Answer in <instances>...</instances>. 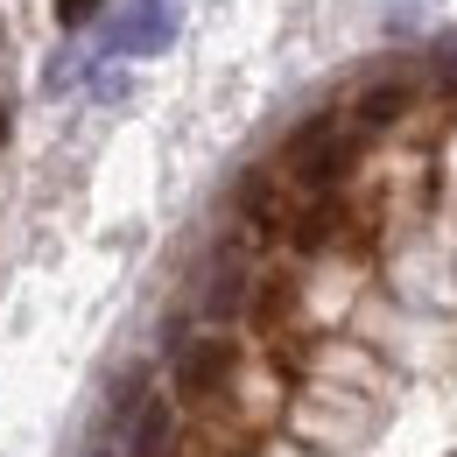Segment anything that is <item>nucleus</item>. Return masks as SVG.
I'll return each mask as SVG.
<instances>
[{
  "label": "nucleus",
  "mask_w": 457,
  "mask_h": 457,
  "mask_svg": "<svg viewBox=\"0 0 457 457\" xmlns=\"http://www.w3.org/2000/svg\"><path fill=\"white\" fill-rule=\"evenodd\" d=\"M359 127H345L338 113H317V120H303L295 134H288V148H282V170L288 183H303L310 197H324V190H338V183H352V170H359Z\"/></svg>",
  "instance_id": "nucleus-1"
},
{
  "label": "nucleus",
  "mask_w": 457,
  "mask_h": 457,
  "mask_svg": "<svg viewBox=\"0 0 457 457\" xmlns=\"http://www.w3.org/2000/svg\"><path fill=\"white\" fill-rule=\"evenodd\" d=\"M239 373H246V352L232 331H197V338L176 345V401L183 408H219V401L239 387Z\"/></svg>",
  "instance_id": "nucleus-2"
},
{
  "label": "nucleus",
  "mask_w": 457,
  "mask_h": 457,
  "mask_svg": "<svg viewBox=\"0 0 457 457\" xmlns=\"http://www.w3.org/2000/svg\"><path fill=\"white\" fill-rule=\"evenodd\" d=\"M246 295H253L246 246H219V253L197 268V282H190V303H197V317H204L212 331H226L232 317H246Z\"/></svg>",
  "instance_id": "nucleus-3"
},
{
  "label": "nucleus",
  "mask_w": 457,
  "mask_h": 457,
  "mask_svg": "<svg viewBox=\"0 0 457 457\" xmlns=\"http://www.w3.org/2000/svg\"><path fill=\"white\" fill-rule=\"evenodd\" d=\"M183 29V7L176 0H127L113 29H106V57H162Z\"/></svg>",
  "instance_id": "nucleus-4"
},
{
  "label": "nucleus",
  "mask_w": 457,
  "mask_h": 457,
  "mask_svg": "<svg viewBox=\"0 0 457 457\" xmlns=\"http://www.w3.org/2000/svg\"><path fill=\"white\" fill-rule=\"evenodd\" d=\"M232 212H239V226H246V232L282 239V226H288V212H295V204L282 197V183H275L268 170H246L239 183H232Z\"/></svg>",
  "instance_id": "nucleus-5"
},
{
  "label": "nucleus",
  "mask_w": 457,
  "mask_h": 457,
  "mask_svg": "<svg viewBox=\"0 0 457 457\" xmlns=\"http://www.w3.org/2000/svg\"><path fill=\"white\" fill-rule=\"evenodd\" d=\"M415 78H373L359 99H352V127L359 134H380V127H401V120L415 113Z\"/></svg>",
  "instance_id": "nucleus-6"
},
{
  "label": "nucleus",
  "mask_w": 457,
  "mask_h": 457,
  "mask_svg": "<svg viewBox=\"0 0 457 457\" xmlns=\"http://www.w3.org/2000/svg\"><path fill=\"white\" fill-rule=\"evenodd\" d=\"M127 457H176V408L162 395H148L127 415Z\"/></svg>",
  "instance_id": "nucleus-7"
},
{
  "label": "nucleus",
  "mask_w": 457,
  "mask_h": 457,
  "mask_svg": "<svg viewBox=\"0 0 457 457\" xmlns=\"http://www.w3.org/2000/svg\"><path fill=\"white\" fill-rule=\"evenodd\" d=\"M429 71H436V85H444V92H457V36H444V43L429 50Z\"/></svg>",
  "instance_id": "nucleus-8"
},
{
  "label": "nucleus",
  "mask_w": 457,
  "mask_h": 457,
  "mask_svg": "<svg viewBox=\"0 0 457 457\" xmlns=\"http://www.w3.org/2000/svg\"><path fill=\"white\" fill-rule=\"evenodd\" d=\"M99 7H106V0H57V21H63V29H85Z\"/></svg>",
  "instance_id": "nucleus-9"
},
{
  "label": "nucleus",
  "mask_w": 457,
  "mask_h": 457,
  "mask_svg": "<svg viewBox=\"0 0 457 457\" xmlns=\"http://www.w3.org/2000/svg\"><path fill=\"white\" fill-rule=\"evenodd\" d=\"M0 148H7V99H0Z\"/></svg>",
  "instance_id": "nucleus-10"
},
{
  "label": "nucleus",
  "mask_w": 457,
  "mask_h": 457,
  "mask_svg": "<svg viewBox=\"0 0 457 457\" xmlns=\"http://www.w3.org/2000/svg\"><path fill=\"white\" fill-rule=\"evenodd\" d=\"M92 457H113V451H92Z\"/></svg>",
  "instance_id": "nucleus-11"
}]
</instances>
